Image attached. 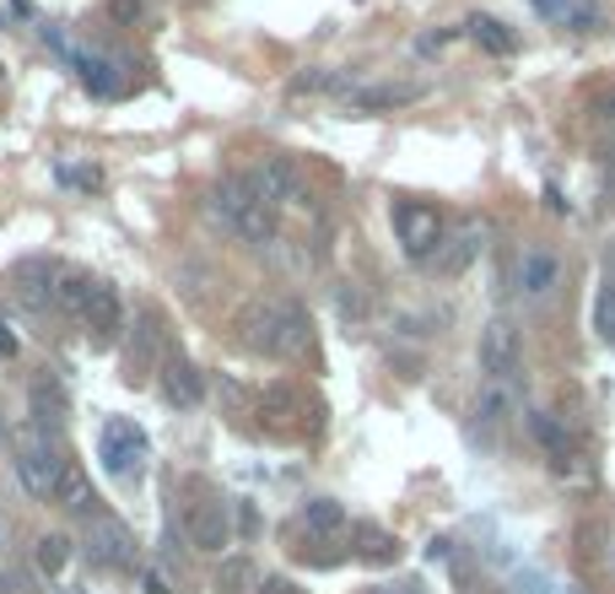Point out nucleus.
Listing matches in <instances>:
<instances>
[{
	"mask_svg": "<svg viewBox=\"0 0 615 594\" xmlns=\"http://www.w3.org/2000/svg\"><path fill=\"white\" fill-rule=\"evenodd\" d=\"M410 98H421V86H368L351 103H362V109H394V103H410Z\"/></svg>",
	"mask_w": 615,
	"mask_h": 594,
	"instance_id": "5701e85b",
	"label": "nucleus"
},
{
	"mask_svg": "<svg viewBox=\"0 0 615 594\" xmlns=\"http://www.w3.org/2000/svg\"><path fill=\"white\" fill-rule=\"evenodd\" d=\"M49 503H60V509L71 513H92V481H86V470L76 465V460H60V475H54V498Z\"/></svg>",
	"mask_w": 615,
	"mask_h": 594,
	"instance_id": "9b49d317",
	"label": "nucleus"
},
{
	"mask_svg": "<svg viewBox=\"0 0 615 594\" xmlns=\"http://www.w3.org/2000/svg\"><path fill=\"white\" fill-rule=\"evenodd\" d=\"M146 594H173V590H167L163 573H146Z\"/></svg>",
	"mask_w": 615,
	"mask_h": 594,
	"instance_id": "f704fd0d",
	"label": "nucleus"
},
{
	"mask_svg": "<svg viewBox=\"0 0 615 594\" xmlns=\"http://www.w3.org/2000/svg\"><path fill=\"white\" fill-rule=\"evenodd\" d=\"M599 109H605V120H611V125H615V86H611V92H605V98H599Z\"/></svg>",
	"mask_w": 615,
	"mask_h": 594,
	"instance_id": "e433bc0d",
	"label": "nucleus"
},
{
	"mask_svg": "<svg viewBox=\"0 0 615 594\" xmlns=\"http://www.w3.org/2000/svg\"><path fill=\"white\" fill-rule=\"evenodd\" d=\"M33 417H39V427L60 422V417H65V395L49 389V383H33Z\"/></svg>",
	"mask_w": 615,
	"mask_h": 594,
	"instance_id": "393cba45",
	"label": "nucleus"
},
{
	"mask_svg": "<svg viewBox=\"0 0 615 594\" xmlns=\"http://www.w3.org/2000/svg\"><path fill=\"white\" fill-rule=\"evenodd\" d=\"M567 28H577V33H599V28H605V11H599V6H588V0H573Z\"/></svg>",
	"mask_w": 615,
	"mask_h": 594,
	"instance_id": "cd10ccee",
	"label": "nucleus"
},
{
	"mask_svg": "<svg viewBox=\"0 0 615 594\" xmlns=\"http://www.w3.org/2000/svg\"><path fill=\"white\" fill-rule=\"evenodd\" d=\"M233 227H238L244 238H254V244H270V238H276V206H270V201H248L244 212L233 216Z\"/></svg>",
	"mask_w": 615,
	"mask_h": 594,
	"instance_id": "2eb2a0df",
	"label": "nucleus"
},
{
	"mask_svg": "<svg viewBox=\"0 0 615 594\" xmlns=\"http://www.w3.org/2000/svg\"><path fill=\"white\" fill-rule=\"evenodd\" d=\"M475 362H481V373L492 383H508L519 373V362H524V340L513 330V319H492L486 330H481V346H475Z\"/></svg>",
	"mask_w": 615,
	"mask_h": 594,
	"instance_id": "f03ea898",
	"label": "nucleus"
},
{
	"mask_svg": "<svg viewBox=\"0 0 615 594\" xmlns=\"http://www.w3.org/2000/svg\"><path fill=\"white\" fill-rule=\"evenodd\" d=\"M65 562H71V541H65V535H43L39 541V567L43 573H60Z\"/></svg>",
	"mask_w": 615,
	"mask_h": 594,
	"instance_id": "a878e982",
	"label": "nucleus"
},
{
	"mask_svg": "<svg viewBox=\"0 0 615 594\" xmlns=\"http://www.w3.org/2000/svg\"><path fill=\"white\" fill-rule=\"evenodd\" d=\"M281 319H287V303L281 297H248L233 319V330L248 351H270L276 357V340H281Z\"/></svg>",
	"mask_w": 615,
	"mask_h": 594,
	"instance_id": "7ed1b4c3",
	"label": "nucleus"
},
{
	"mask_svg": "<svg viewBox=\"0 0 615 594\" xmlns=\"http://www.w3.org/2000/svg\"><path fill=\"white\" fill-rule=\"evenodd\" d=\"M394 233H400L410 259H427V255H438V244H443V216H438V206L400 201L394 206Z\"/></svg>",
	"mask_w": 615,
	"mask_h": 594,
	"instance_id": "39448f33",
	"label": "nucleus"
},
{
	"mask_svg": "<svg viewBox=\"0 0 615 594\" xmlns=\"http://www.w3.org/2000/svg\"><path fill=\"white\" fill-rule=\"evenodd\" d=\"M475 255H481V233H475V227H464V233H453L449 244H438L432 265H438V276H464Z\"/></svg>",
	"mask_w": 615,
	"mask_h": 594,
	"instance_id": "f8f14e48",
	"label": "nucleus"
},
{
	"mask_svg": "<svg viewBox=\"0 0 615 594\" xmlns=\"http://www.w3.org/2000/svg\"><path fill=\"white\" fill-rule=\"evenodd\" d=\"M530 432H534V443H540V449H545L556 465L567 460V427L556 422L551 411H534V417H530Z\"/></svg>",
	"mask_w": 615,
	"mask_h": 594,
	"instance_id": "f3484780",
	"label": "nucleus"
},
{
	"mask_svg": "<svg viewBox=\"0 0 615 594\" xmlns=\"http://www.w3.org/2000/svg\"><path fill=\"white\" fill-rule=\"evenodd\" d=\"M259 411H265L276 427H287L291 417L303 411V400H297V389H287V383H270V389L259 395Z\"/></svg>",
	"mask_w": 615,
	"mask_h": 594,
	"instance_id": "6ab92c4d",
	"label": "nucleus"
},
{
	"mask_svg": "<svg viewBox=\"0 0 615 594\" xmlns=\"http://www.w3.org/2000/svg\"><path fill=\"white\" fill-rule=\"evenodd\" d=\"M508 406H513V400H508V395H502V389H486V395H481V400H475V422H502V417H508Z\"/></svg>",
	"mask_w": 615,
	"mask_h": 594,
	"instance_id": "c85d7f7f",
	"label": "nucleus"
},
{
	"mask_svg": "<svg viewBox=\"0 0 615 594\" xmlns=\"http://www.w3.org/2000/svg\"><path fill=\"white\" fill-rule=\"evenodd\" d=\"M357 541H362L357 552L368 556V562H394L400 556V541L389 530H378V524H357Z\"/></svg>",
	"mask_w": 615,
	"mask_h": 594,
	"instance_id": "412c9836",
	"label": "nucleus"
},
{
	"mask_svg": "<svg viewBox=\"0 0 615 594\" xmlns=\"http://www.w3.org/2000/svg\"><path fill=\"white\" fill-rule=\"evenodd\" d=\"M86 556H92L98 567H120V573H130V567L141 562V546H135V535L124 530L120 519L98 513V519L86 524Z\"/></svg>",
	"mask_w": 615,
	"mask_h": 594,
	"instance_id": "20e7f679",
	"label": "nucleus"
},
{
	"mask_svg": "<svg viewBox=\"0 0 615 594\" xmlns=\"http://www.w3.org/2000/svg\"><path fill=\"white\" fill-rule=\"evenodd\" d=\"M259 594H303L291 578H281V573H270V578H259Z\"/></svg>",
	"mask_w": 615,
	"mask_h": 594,
	"instance_id": "7c9ffc66",
	"label": "nucleus"
},
{
	"mask_svg": "<svg viewBox=\"0 0 615 594\" xmlns=\"http://www.w3.org/2000/svg\"><path fill=\"white\" fill-rule=\"evenodd\" d=\"M109 17H114L120 28H135V22H141V0H109Z\"/></svg>",
	"mask_w": 615,
	"mask_h": 594,
	"instance_id": "c756f323",
	"label": "nucleus"
},
{
	"mask_svg": "<svg viewBox=\"0 0 615 594\" xmlns=\"http://www.w3.org/2000/svg\"><path fill=\"white\" fill-rule=\"evenodd\" d=\"M259 590V567L248 556H222L216 567V594H254Z\"/></svg>",
	"mask_w": 615,
	"mask_h": 594,
	"instance_id": "4468645a",
	"label": "nucleus"
},
{
	"mask_svg": "<svg viewBox=\"0 0 615 594\" xmlns=\"http://www.w3.org/2000/svg\"><path fill=\"white\" fill-rule=\"evenodd\" d=\"M211 201H216V212H222V216H227V222H233V216L244 212L248 201H259V195H254V184H248V173H244V178H222Z\"/></svg>",
	"mask_w": 615,
	"mask_h": 594,
	"instance_id": "aec40b11",
	"label": "nucleus"
},
{
	"mask_svg": "<svg viewBox=\"0 0 615 594\" xmlns=\"http://www.w3.org/2000/svg\"><path fill=\"white\" fill-rule=\"evenodd\" d=\"M594 325H599V336L615 346V281L599 287V303H594Z\"/></svg>",
	"mask_w": 615,
	"mask_h": 594,
	"instance_id": "bb28decb",
	"label": "nucleus"
},
{
	"mask_svg": "<svg viewBox=\"0 0 615 594\" xmlns=\"http://www.w3.org/2000/svg\"><path fill=\"white\" fill-rule=\"evenodd\" d=\"M141 460H146V432L135 422H103V465H109V475H135L141 470Z\"/></svg>",
	"mask_w": 615,
	"mask_h": 594,
	"instance_id": "0eeeda50",
	"label": "nucleus"
},
{
	"mask_svg": "<svg viewBox=\"0 0 615 594\" xmlns=\"http://www.w3.org/2000/svg\"><path fill=\"white\" fill-rule=\"evenodd\" d=\"M65 178H71V184H86V190H98V178H103V173H98V168H65Z\"/></svg>",
	"mask_w": 615,
	"mask_h": 594,
	"instance_id": "2f4dec72",
	"label": "nucleus"
},
{
	"mask_svg": "<svg viewBox=\"0 0 615 594\" xmlns=\"http://www.w3.org/2000/svg\"><path fill=\"white\" fill-rule=\"evenodd\" d=\"M519 287H524L530 297L551 293V287H556V259L540 255V249H534V255H524V259H519Z\"/></svg>",
	"mask_w": 615,
	"mask_h": 594,
	"instance_id": "dca6fc26",
	"label": "nucleus"
},
{
	"mask_svg": "<svg viewBox=\"0 0 615 594\" xmlns=\"http://www.w3.org/2000/svg\"><path fill=\"white\" fill-rule=\"evenodd\" d=\"M254 195L270 201V206H303V168L291 157H265L259 168L248 173Z\"/></svg>",
	"mask_w": 615,
	"mask_h": 594,
	"instance_id": "423d86ee",
	"label": "nucleus"
},
{
	"mask_svg": "<svg viewBox=\"0 0 615 594\" xmlns=\"http://www.w3.org/2000/svg\"><path fill=\"white\" fill-rule=\"evenodd\" d=\"M157 389H163L167 406H201L205 400V379L195 362H184V357H167L163 373H157Z\"/></svg>",
	"mask_w": 615,
	"mask_h": 594,
	"instance_id": "1a4fd4ad",
	"label": "nucleus"
},
{
	"mask_svg": "<svg viewBox=\"0 0 615 594\" xmlns=\"http://www.w3.org/2000/svg\"><path fill=\"white\" fill-rule=\"evenodd\" d=\"M470 39L481 43L486 54H513L519 39L508 33V22H496V17H470Z\"/></svg>",
	"mask_w": 615,
	"mask_h": 594,
	"instance_id": "a211bd4d",
	"label": "nucleus"
},
{
	"mask_svg": "<svg viewBox=\"0 0 615 594\" xmlns=\"http://www.w3.org/2000/svg\"><path fill=\"white\" fill-rule=\"evenodd\" d=\"M86 297H92V276H65V281L54 287V303H60L65 314H82Z\"/></svg>",
	"mask_w": 615,
	"mask_h": 594,
	"instance_id": "b1692460",
	"label": "nucleus"
},
{
	"mask_svg": "<svg viewBox=\"0 0 615 594\" xmlns=\"http://www.w3.org/2000/svg\"><path fill=\"white\" fill-rule=\"evenodd\" d=\"M340 314H351V319H357V314H362V297H357V293H340Z\"/></svg>",
	"mask_w": 615,
	"mask_h": 594,
	"instance_id": "72a5a7b5",
	"label": "nucleus"
},
{
	"mask_svg": "<svg viewBox=\"0 0 615 594\" xmlns=\"http://www.w3.org/2000/svg\"><path fill=\"white\" fill-rule=\"evenodd\" d=\"M11 449H17L22 487H28L33 498H54V475H60V460H65V454L49 449V432H43V427H22V432L11 438Z\"/></svg>",
	"mask_w": 615,
	"mask_h": 594,
	"instance_id": "f257e3e1",
	"label": "nucleus"
},
{
	"mask_svg": "<svg viewBox=\"0 0 615 594\" xmlns=\"http://www.w3.org/2000/svg\"><path fill=\"white\" fill-rule=\"evenodd\" d=\"M11 351H17V336H11V330L0 325V357H11Z\"/></svg>",
	"mask_w": 615,
	"mask_h": 594,
	"instance_id": "c9c22d12",
	"label": "nucleus"
},
{
	"mask_svg": "<svg viewBox=\"0 0 615 594\" xmlns=\"http://www.w3.org/2000/svg\"><path fill=\"white\" fill-rule=\"evenodd\" d=\"M303 519H308V530H319V535H335V530L346 524V509H340L335 498H314V503L303 509Z\"/></svg>",
	"mask_w": 615,
	"mask_h": 594,
	"instance_id": "4be33fe9",
	"label": "nucleus"
},
{
	"mask_svg": "<svg viewBox=\"0 0 615 594\" xmlns=\"http://www.w3.org/2000/svg\"><path fill=\"white\" fill-rule=\"evenodd\" d=\"M308 346H314V325H308V314L287 303V319H281V340H276V357H308Z\"/></svg>",
	"mask_w": 615,
	"mask_h": 594,
	"instance_id": "ddd939ff",
	"label": "nucleus"
},
{
	"mask_svg": "<svg viewBox=\"0 0 615 594\" xmlns=\"http://www.w3.org/2000/svg\"><path fill=\"white\" fill-rule=\"evenodd\" d=\"M534 6H540L545 17H562V22H567V11H573V0H534Z\"/></svg>",
	"mask_w": 615,
	"mask_h": 594,
	"instance_id": "473e14b6",
	"label": "nucleus"
},
{
	"mask_svg": "<svg viewBox=\"0 0 615 594\" xmlns=\"http://www.w3.org/2000/svg\"><path fill=\"white\" fill-rule=\"evenodd\" d=\"M82 319H86V330H92V336H103V340H109L114 330H120V319H124L120 293H114L109 281H92V297H86Z\"/></svg>",
	"mask_w": 615,
	"mask_h": 594,
	"instance_id": "9d476101",
	"label": "nucleus"
},
{
	"mask_svg": "<svg viewBox=\"0 0 615 594\" xmlns=\"http://www.w3.org/2000/svg\"><path fill=\"white\" fill-rule=\"evenodd\" d=\"M184 530H189V541H195L201 552H222V546L233 541V519H227V503H216V498L195 503V509L184 513Z\"/></svg>",
	"mask_w": 615,
	"mask_h": 594,
	"instance_id": "6e6552de",
	"label": "nucleus"
}]
</instances>
